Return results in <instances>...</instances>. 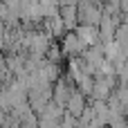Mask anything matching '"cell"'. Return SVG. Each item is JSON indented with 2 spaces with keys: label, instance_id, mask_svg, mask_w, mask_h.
Here are the masks:
<instances>
[{
  "label": "cell",
  "instance_id": "obj_2",
  "mask_svg": "<svg viewBox=\"0 0 128 128\" xmlns=\"http://www.w3.org/2000/svg\"><path fill=\"white\" fill-rule=\"evenodd\" d=\"M61 52H63V56H68V58H72V56H81L83 54V50H86V45L79 40V36L74 34V32H68L63 38H61Z\"/></svg>",
  "mask_w": 128,
  "mask_h": 128
},
{
  "label": "cell",
  "instance_id": "obj_1",
  "mask_svg": "<svg viewBox=\"0 0 128 128\" xmlns=\"http://www.w3.org/2000/svg\"><path fill=\"white\" fill-rule=\"evenodd\" d=\"M72 92H74L72 79H70L68 74H61V76L54 81V86H52V104H56L58 108L65 110V104H68V99H70Z\"/></svg>",
  "mask_w": 128,
  "mask_h": 128
},
{
  "label": "cell",
  "instance_id": "obj_5",
  "mask_svg": "<svg viewBox=\"0 0 128 128\" xmlns=\"http://www.w3.org/2000/svg\"><path fill=\"white\" fill-rule=\"evenodd\" d=\"M74 34L79 36V40L86 45V47H92L99 43V27H92V25H79L74 29Z\"/></svg>",
  "mask_w": 128,
  "mask_h": 128
},
{
  "label": "cell",
  "instance_id": "obj_3",
  "mask_svg": "<svg viewBox=\"0 0 128 128\" xmlns=\"http://www.w3.org/2000/svg\"><path fill=\"white\" fill-rule=\"evenodd\" d=\"M86 108H88V97H83V94L74 88V92L70 94V99H68V104H65V112H68L72 119H79Z\"/></svg>",
  "mask_w": 128,
  "mask_h": 128
},
{
  "label": "cell",
  "instance_id": "obj_10",
  "mask_svg": "<svg viewBox=\"0 0 128 128\" xmlns=\"http://www.w3.org/2000/svg\"><path fill=\"white\" fill-rule=\"evenodd\" d=\"M126 126H128V119H126Z\"/></svg>",
  "mask_w": 128,
  "mask_h": 128
},
{
  "label": "cell",
  "instance_id": "obj_7",
  "mask_svg": "<svg viewBox=\"0 0 128 128\" xmlns=\"http://www.w3.org/2000/svg\"><path fill=\"white\" fill-rule=\"evenodd\" d=\"M115 97L119 99V104H122V108H124V117L128 119V83H117Z\"/></svg>",
  "mask_w": 128,
  "mask_h": 128
},
{
  "label": "cell",
  "instance_id": "obj_9",
  "mask_svg": "<svg viewBox=\"0 0 128 128\" xmlns=\"http://www.w3.org/2000/svg\"><path fill=\"white\" fill-rule=\"evenodd\" d=\"M122 22L128 25V7H126V9H122Z\"/></svg>",
  "mask_w": 128,
  "mask_h": 128
},
{
  "label": "cell",
  "instance_id": "obj_8",
  "mask_svg": "<svg viewBox=\"0 0 128 128\" xmlns=\"http://www.w3.org/2000/svg\"><path fill=\"white\" fill-rule=\"evenodd\" d=\"M45 61H50V63H56V65H61V61H63V52H61V45L54 40L50 47H47V52H45Z\"/></svg>",
  "mask_w": 128,
  "mask_h": 128
},
{
  "label": "cell",
  "instance_id": "obj_4",
  "mask_svg": "<svg viewBox=\"0 0 128 128\" xmlns=\"http://www.w3.org/2000/svg\"><path fill=\"white\" fill-rule=\"evenodd\" d=\"M58 16L65 25V32H74L79 27V11H76V4H63L58 9Z\"/></svg>",
  "mask_w": 128,
  "mask_h": 128
},
{
  "label": "cell",
  "instance_id": "obj_6",
  "mask_svg": "<svg viewBox=\"0 0 128 128\" xmlns=\"http://www.w3.org/2000/svg\"><path fill=\"white\" fill-rule=\"evenodd\" d=\"M81 58H83L86 63H90L92 68H97V65L104 61V45L97 43V45H92V47H86L83 54H81Z\"/></svg>",
  "mask_w": 128,
  "mask_h": 128
}]
</instances>
